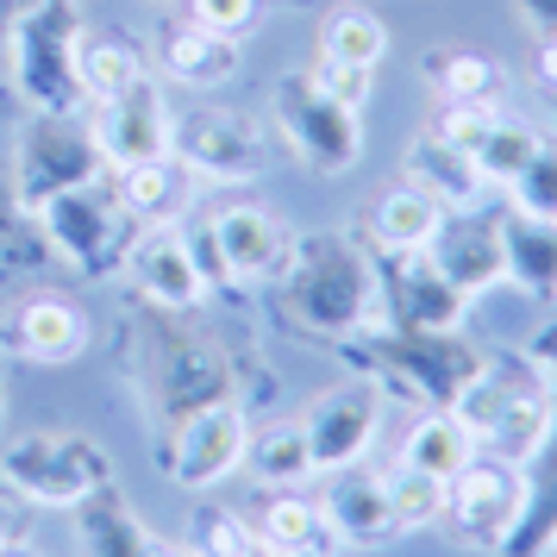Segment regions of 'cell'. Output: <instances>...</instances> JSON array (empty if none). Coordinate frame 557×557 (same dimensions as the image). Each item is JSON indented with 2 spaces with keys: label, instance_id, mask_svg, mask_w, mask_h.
<instances>
[{
  "label": "cell",
  "instance_id": "9c48e42d",
  "mask_svg": "<svg viewBox=\"0 0 557 557\" xmlns=\"http://www.w3.org/2000/svg\"><path fill=\"white\" fill-rule=\"evenodd\" d=\"M245 445H251V420L238 401H201L182 413L176 438H170V476L182 488H213L232 470H245Z\"/></svg>",
  "mask_w": 557,
  "mask_h": 557
},
{
  "label": "cell",
  "instance_id": "6da1fadb",
  "mask_svg": "<svg viewBox=\"0 0 557 557\" xmlns=\"http://www.w3.org/2000/svg\"><path fill=\"white\" fill-rule=\"evenodd\" d=\"M76 38H82L76 0H32L7 26V82L32 113L76 120V107L88 101L76 82Z\"/></svg>",
  "mask_w": 557,
  "mask_h": 557
},
{
  "label": "cell",
  "instance_id": "f546056e",
  "mask_svg": "<svg viewBox=\"0 0 557 557\" xmlns=\"http://www.w3.org/2000/svg\"><path fill=\"white\" fill-rule=\"evenodd\" d=\"M382 488H388V507H395V527H401V532L438 527V520H445V482L426 476V470L395 463V470L382 476Z\"/></svg>",
  "mask_w": 557,
  "mask_h": 557
},
{
  "label": "cell",
  "instance_id": "ab89813d",
  "mask_svg": "<svg viewBox=\"0 0 557 557\" xmlns=\"http://www.w3.org/2000/svg\"><path fill=\"white\" fill-rule=\"evenodd\" d=\"M0 557H45V552H38L32 539H7V545H0Z\"/></svg>",
  "mask_w": 557,
  "mask_h": 557
},
{
  "label": "cell",
  "instance_id": "ffe728a7",
  "mask_svg": "<svg viewBox=\"0 0 557 557\" xmlns=\"http://www.w3.org/2000/svg\"><path fill=\"white\" fill-rule=\"evenodd\" d=\"M238 38H226V32H207L195 26V20H182L170 38H163V70L182 82V88H195V95H207V88H226L232 76H238Z\"/></svg>",
  "mask_w": 557,
  "mask_h": 557
},
{
  "label": "cell",
  "instance_id": "4316f807",
  "mask_svg": "<svg viewBox=\"0 0 557 557\" xmlns=\"http://www.w3.org/2000/svg\"><path fill=\"white\" fill-rule=\"evenodd\" d=\"M426 82L438 88V101H488V107H502L507 70L495 63V57H482V51H438L426 63Z\"/></svg>",
  "mask_w": 557,
  "mask_h": 557
},
{
  "label": "cell",
  "instance_id": "5bb4252c",
  "mask_svg": "<svg viewBox=\"0 0 557 557\" xmlns=\"http://www.w3.org/2000/svg\"><path fill=\"white\" fill-rule=\"evenodd\" d=\"M426 257L438 263V276L451 282L463 301H476L482 288H495V282L507 276V251H502V232L482 226L476 213H445V226H438V238L426 245Z\"/></svg>",
  "mask_w": 557,
  "mask_h": 557
},
{
  "label": "cell",
  "instance_id": "8992f818",
  "mask_svg": "<svg viewBox=\"0 0 557 557\" xmlns=\"http://www.w3.org/2000/svg\"><path fill=\"white\" fill-rule=\"evenodd\" d=\"M276 126L288 138V151L301 157L307 170L320 176H345L363 157V126H357V107L326 101L307 76H288L276 88Z\"/></svg>",
  "mask_w": 557,
  "mask_h": 557
},
{
  "label": "cell",
  "instance_id": "b9f144b4",
  "mask_svg": "<svg viewBox=\"0 0 557 557\" xmlns=\"http://www.w3.org/2000/svg\"><path fill=\"white\" fill-rule=\"evenodd\" d=\"M251 557H276V552H263V545H257V552H251Z\"/></svg>",
  "mask_w": 557,
  "mask_h": 557
},
{
  "label": "cell",
  "instance_id": "8fae6325",
  "mask_svg": "<svg viewBox=\"0 0 557 557\" xmlns=\"http://www.w3.org/2000/svg\"><path fill=\"white\" fill-rule=\"evenodd\" d=\"M376 426H382V388L376 382H338V388H326L320 401L307 407V420H301L307 451H313V470L338 476V470L363 463Z\"/></svg>",
  "mask_w": 557,
  "mask_h": 557
},
{
  "label": "cell",
  "instance_id": "9a60e30c",
  "mask_svg": "<svg viewBox=\"0 0 557 557\" xmlns=\"http://www.w3.org/2000/svg\"><path fill=\"white\" fill-rule=\"evenodd\" d=\"M413 188H426L432 201L445 207V213H482V195H488V182L476 176V163L470 151H451V145H438V138H413L407 145V163H401Z\"/></svg>",
  "mask_w": 557,
  "mask_h": 557
},
{
  "label": "cell",
  "instance_id": "d590c367",
  "mask_svg": "<svg viewBox=\"0 0 557 557\" xmlns=\"http://www.w3.org/2000/svg\"><path fill=\"white\" fill-rule=\"evenodd\" d=\"M532 82H539V95H552L557 101V32L539 45V57H532Z\"/></svg>",
  "mask_w": 557,
  "mask_h": 557
},
{
  "label": "cell",
  "instance_id": "e575fe53",
  "mask_svg": "<svg viewBox=\"0 0 557 557\" xmlns=\"http://www.w3.org/2000/svg\"><path fill=\"white\" fill-rule=\"evenodd\" d=\"M257 13H263V0H188V20L207 32H226V38L251 32Z\"/></svg>",
  "mask_w": 557,
  "mask_h": 557
},
{
  "label": "cell",
  "instance_id": "d4e9b609",
  "mask_svg": "<svg viewBox=\"0 0 557 557\" xmlns=\"http://www.w3.org/2000/svg\"><path fill=\"white\" fill-rule=\"evenodd\" d=\"M138 76H145V57L132 51L120 32H82L76 38V82L88 101H113Z\"/></svg>",
  "mask_w": 557,
  "mask_h": 557
},
{
  "label": "cell",
  "instance_id": "2e32d148",
  "mask_svg": "<svg viewBox=\"0 0 557 557\" xmlns=\"http://www.w3.org/2000/svg\"><path fill=\"white\" fill-rule=\"evenodd\" d=\"M188 188H195V176L176 157H151V163H132L113 176V201L126 207L132 226H170L188 213Z\"/></svg>",
  "mask_w": 557,
  "mask_h": 557
},
{
  "label": "cell",
  "instance_id": "30bf717a",
  "mask_svg": "<svg viewBox=\"0 0 557 557\" xmlns=\"http://www.w3.org/2000/svg\"><path fill=\"white\" fill-rule=\"evenodd\" d=\"M170 113H176V107L163 101V88H157L151 76H138L132 88H120L113 101H95L88 138H95L101 163L120 176V170H132V163L170 157Z\"/></svg>",
  "mask_w": 557,
  "mask_h": 557
},
{
  "label": "cell",
  "instance_id": "277c9868",
  "mask_svg": "<svg viewBox=\"0 0 557 557\" xmlns=\"http://www.w3.org/2000/svg\"><path fill=\"white\" fill-rule=\"evenodd\" d=\"M532 513V476L527 463L495 451H476L451 482H445V520L463 545L476 552H507Z\"/></svg>",
  "mask_w": 557,
  "mask_h": 557
},
{
  "label": "cell",
  "instance_id": "cb8c5ba5",
  "mask_svg": "<svg viewBox=\"0 0 557 557\" xmlns=\"http://www.w3.org/2000/svg\"><path fill=\"white\" fill-rule=\"evenodd\" d=\"M507 276L527 282L532 295H557V220H532V213H507L502 226Z\"/></svg>",
  "mask_w": 557,
  "mask_h": 557
},
{
  "label": "cell",
  "instance_id": "52a82bcc",
  "mask_svg": "<svg viewBox=\"0 0 557 557\" xmlns=\"http://www.w3.org/2000/svg\"><path fill=\"white\" fill-rule=\"evenodd\" d=\"M170 157L195 182H251L263 176V138H257L251 120H238L226 107H188V113H170Z\"/></svg>",
  "mask_w": 557,
  "mask_h": 557
},
{
  "label": "cell",
  "instance_id": "ee69618b",
  "mask_svg": "<svg viewBox=\"0 0 557 557\" xmlns=\"http://www.w3.org/2000/svg\"><path fill=\"white\" fill-rule=\"evenodd\" d=\"M332 557H338V552H332Z\"/></svg>",
  "mask_w": 557,
  "mask_h": 557
},
{
  "label": "cell",
  "instance_id": "603a6c76",
  "mask_svg": "<svg viewBox=\"0 0 557 557\" xmlns=\"http://www.w3.org/2000/svg\"><path fill=\"white\" fill-rule=\"evenodd\" d=\"M476 451H482V445L470 438V426L457 420L451 407H432V413H420L413 432H407L401 463H413V470H426V476H438V482H451Z\"/></svg>",
  "mask_w": 557,
  "mask_h": 557
},
{
  "label": "cell",
  "instance_id": "74e56055",
  "mask_svg": "<svg viewBox=\"0 0 557 557\" xmlns=\"http://www.w3.org/2000/svg\"><path fill=\"white\" fill-rule=\"evenodd\" d=\"M145 557H201V552H195L188 539H157L151 532V539H145Z\"/></svg>",
  "mask_w": 557,
  "mask_h": 557
},
{
  "label": "cell",
  "instance_id": "5b68a950",
  "mask_svg": "<svg viewBox=\"0 0 557 557\" xmlns=\"http://www.w3.org/2000/svg\"><path fill=\"white\" fill-rule=\"evenodd\" d=\"M38 220H45L57 257L76 276H113V270H126V245L138 226L126 220V207L113 201V188H101V182L63 188V195H51V201L38 207Z\"/></svg>",
  "mask_w": 557,
  "mask_h": 557
},
{
  "label": "cell",
  "instance_id": "8d00e7d4",
  "mask_svg": "<svg viewBox=\"0 0 557 557\" xmlns=\"http://www.w3.org/2000/svg\"><path fill=\"white\" fill-rule=\"evenodd\" d=\"M7 539H26V502L13 488H0V545Z\"/></svg>",
  "mask_w": 557,
  "mask_h": 557
},
{
  "label": "cell",
  "instance_id": "e0dca14e",
  "mask_svg": "<svg viewBox=\"0 0 557 557\" xmlns=\"http://www.w3.org/2000/svg\"><path fill=\"white\" fill-rule=\"evenodd\" d=\"M320 507H326L338 545H382L388 532H401L395 527V507H388L382 476H357V463L351 470H338V482L320 495Z\"/></svg>",
  "mask_w": 557,
  "mask_h": 557
},
{
  "label": "cell",
  "instance_id": "7bdbcfd3",
  "mask_svg": "<svg viewBox=\"0 0 557 557\" xmlns=\"http://www.w3.org/2000/svg\"><path fill=\"white\" fill-rule=\"evenodd\" d=\"M552 557H557V532H552Z\"/></svg>",
  "mask_w": 557,
  "mask_h": 557
},
{
  "label": "cell",
  "instance_id": "d6986e66",
  "mask_svg": "<svg viewBox=\"0 0 557 557\" xmlns=\"http://www.w3.org/2000/svg\"><path fill=\"white\" fill-rule=\"evenodd\" d=\"M257 545L276 557H332L338 552V532H332L320 502H307L295 488H276V502L263 507V520H257Z\"/></svg>",
  "mask_w": 557,
  "mask_h": 557
},
{
  "label": "cell",
  "instance_id": "7402d4cb",
  "mask_svg": "<svg viewBox=\"0 0 557 557\" xmlns=\"http://www.w3.org/2000/svg\"><path fill=\"white\" fill-rule=\"evenodd\" d=\"M438 226H445V207L432 201L426 188H413V182H395L376 201V213H370V238H376V251H388V257L426 251L432 238H438Z\"/></svg>",
  "mask_w": 557,
  "mask_h": 557
},
{
  "label": "cell",
  "instance_id": "ba28073f",
  "mask_svg": "<svg viewBox=\"0 0 557 557\" xmlns=\"http://www.w3.org/2000/svg\"><path fill=\"white\" fill-rule=\"evenodd\" d=\"M101 176H107V163H101L88 132H76L70 120H57V113H38L26 126V138H20V170H13L20 207L38 213L51 195L82 188V182H101Z\"/></svg>",
  "mask_w": 557,
  "mask_h": 557
},
{
  "label": "cell",
  "instance_id": "d6a6232c",
  "mask_svg": "<svg viewBox=\"0 0 557 557\" xmlns=\"http://www.w3.org/2000/svg\"><path fill=\"white\" fill-rule=\"evenodd\" d=\"M502 120V107H488V101H438L432 107V138L438 145H451V151H476L482 145V132Z\"/></svg>",
  "mask_w": 557,
  "mask_h": 557
},
{
  "label": "cell",
  "instance_id": "ac0fdd59",
  "mask_svg": "<svg viewBox=\"0 0 557 557\" xmlns=\"http://www.w3.org/2000/svg\"><path fill=\"white\" fill-rule=\"evenodd\" d=\"M13 338L38 363H76L88 351V313L70 295H32L20 307V320H13Z\"/></svg>",
  "mask_w": 557,
  "mask_h": 557
},
{
  "label": "cell",
  "instance_id": "1f68e13d",
  "mask_svg": "<svg viewBox=\"0 0 557 557\" xmlns=\"http://www.w3.org/2000/svg\"><path fill=\"white\" fill-rule=\"evenodd\" d=\"M513 213H532V220H557V138H539L532 163L513 176Z\"/></svg>",
  "mask_w": 557,
  "mask_h": 557
},
{
  "label": "cell",
  "instance_id": "3957f363",
  "mask_svg": "<svg viewBox=\"0 0 557 557\" xmlns=\"http://www.w3.org/2000/svg\"><path fill=\"white\" fill-rule=\"evenodd\" d=\"M101 482H113V457L82 432H20L0 445V488L26 507H76Z\"/></svg>",
  "mask_w": 557,
  "mask_h": 557
},
{
  "label": "cell",
  "instance_id": "7a4b0ae2",
  "mask_svg": "<svg viewBox=\"0 0 557 557\" xmlns=\"http://www.w3.org/2000/svg\"><path fill=\"white\" fill-rule=\"evenodd\" d=\"M282 282L313 332L382 326V276L345 238H295V263L282 270Z\"/></svg>",
  "mask_w": 557,
  "mask_h": 557
},
{
  "label": "cell",
  "instance_id": "f1b7e54d",
  "mask_svg": "<svg viewBox=\"0 0 557 557\" xmlns=\"http://www.w3.org/2000/svg\"><path fill=\"white\" fill-rule=\"evenodd\" d=\"M532 151H539V132L502 113L495 126L482 132V145L470 151V163H476V176L488 182V188H513V176L532 163Z\"/></svg>",
  "mask_w": 557,
  "mask_h": 557
},
{
  "label": "cell",
  "instance_id": "f35d334b",
  "mask_svg": "<svg viewBox=\"0 0 557 557\" xmlns=\"http://www.w3.org/2000/svg\"><path fill=\"white\" fill-rule=\"evenodd\" d=\"M532 363H539V370H557V326L545 332L539 345H532Z\"/></svg>",
  "mask_w": 557,
  "mask_h": 557
},
{
  "label": "cell",
  "instance_id": "60d3db41",
  "mask_svg": "<svg viewBox=\"0 0 557 557\" xmlns=\"http://www.w3.org/2000/svg\"><path fill=\"white\" fill-rule=\"evenodd\" d=\"M0 420H7V370H0Z\"/></svg>",
  "mask_w": 557,
  "mask_h": 557
},
{
  "label": "cell",
  "instance_id": "836d02e7",
  "mask_svg": "<svg viewBox=\"0 0 557 557\" xmlns=\"http://www.w3.org/2000/svg\"><path fill=\"white\" fill-rule=\"evenodd\" d=\"M307 82H313L326 101L357 107V113H363V101L376 95V70H357V63H338V57H320V63L307 70Z\"/></svg>",
  "mask_w": 557,
  "mask_h": 557
},
{
  "label": "cell",
  "instance_id": "4dcf8cb0",
  "mask_svg": "<svg viewBox=\"0 0 557 557\" xmlns=\"http://www.w3.org/2000/svg\"><path fill=\"white\" fill-rule=\"evenodd\" d=\"M188 545L201 557H251L257 552V527L245 513H232L220 502H201L188 513Z\"/></svg>",
  "mask_w": 557,
  "mask_h": 557
},
{
  "label": "cell",
  "instance_id": "7c38bea8",
  "mask_svg": "<svg viewBox=\"0 0 557 557\" xmlns=\"http://www.w3.org/2000/svg\"><path fill=\"white\" fill-rule=\"evenodd\" d=\"M126 276L138 282V295L151 307H170V313H188L201 307L213 288H207L201 263H195V245H188V226L170 220V226H138L126 245Z\"/></svg>",
  "mask_w": 557,
  "mask_h": 557
},
{
  "label": "cell",
  "instance_id": "44dd1931",
  "mask_svg": "<svg viewBox=\"0 0 557 557\" xmlns=\"http://www.w3.org/2000/svg\"><path fill=\"white\" fill-rule=\"evenodd\" d=\"M145 539H151V527L120 502L113 482H101L95 495H82L76 502V545H82V557H145Z\"/></svg>",
  "mask_w": 557,
  "mask_h": 557
},
{
  "label": "cell",
  "instance_id": "4fadbf2b",
  "mask_svg": "<svg viewBox=\"0 0 557 557\" xmlns=\"http://www.w3.org/2000/svg\"><path fill=\"white\" fill-rule=\"evenodd\" d=\"M207 238H213L232 282H276L295 263V232L263 207H220L207 220Z\"/></svg>",
  "mask_w": 557,
  "mask_h": 557
},
{
  "label": "cell",
  "instance_id": "484cf974",
  "mask_svg": "<svg viewBox=\"0 0 557 557\" xmlns=\"http://www.w3.org/2000/svg\"><path fill=\"white\" fill-rule=\"evenodd\" d=\"M245 470H251V482H263V488H301L307 476H320V470H313V451H307L301 420H295V426L257 432L251 445H245Z\"/></svg>",
  "mask_w": 557,
  "mask_h": 557
},
{
  "label": "cell",
  "instance_id": "83f0119b",
  "mask_svg": "<svg viewBox=\"0 0 557 557\" xmlns=\"http://www.w3.org/2000/svg\"><path fill=\"white\" fill-rule=\"evenodd\" d=\"M320 57H338V63H357V70H382L388 57V26H382L370 7H338L320 32Z\"/></svg>",
  "mask_w": 557,
  "mask_h": 557
}]
</instances>
